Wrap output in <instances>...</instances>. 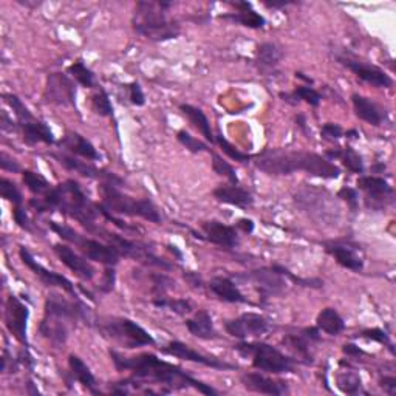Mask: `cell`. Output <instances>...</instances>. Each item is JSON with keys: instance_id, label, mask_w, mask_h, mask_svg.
Here are the masks:
<instances>
[{"instance_id": "ee69618b", "label": "cell", "mask_w": 396, "mask_h": 396, "mask_svg": "<svg viewBox=\"0 0 396 396\" xmlns=\"http://www.w3.org/2000/svg\"><path fill=\"white\" fill-rule=\"evenodd\" d=\"M212 167L215 170V174L226 177L232 184H239V177L236 174V170L232 169V166L228 163V161H224L217 154H212Z\"/></svg>"}, {"instance_id": "44dd1931", "label": "cell", "mask_w": 396, "mask_h": 396, "mask_svg": "<svg viewBox=\"0 0 396 396\" xmlns=\"http://www.w3.org/2000/svg\"><path fill=\"white\" fill-rule=\"evenodd\" d=\"M163 352L170 355V356L184 359V361L202 364V365L211 367V368H217V370H232V368H237L236 365L224 363V361H222V359H219V358L204 356L202 353H198L197 350H194V348H191L189 345L183 344V342H178V340L170 342L167 347L163 348Z\"/></svg>"}, {"instance_id": "ab89813d", "label": "cell", "mask_w": 396, "mask_h": 396, "mask_svg": "<svg viewBox=\"0 0 396 396\" xmlns=\"http://www.w3.org/2000/svg\"><path fill=\"white\" fill-rule=\"evenodd\" d=\"M154 305L158 308H167L170 311H174L177 314H187L192 311L191 302H187L184 299H169V297H155Z\"/></svg>"}, {"instance_id": "91938a15", "label": "cell", "mask_w": 396, "mask_h": 396, "mask_svg": "<svg viewBox=\"0 0 396 396\" xmlns=\"http://www.w3.org/2000/svg\"><path fill=\"white\" fill-rule=\"evenodd\" d=\"M237 226L243 231V232H246V234H251L254 231V222L253 220H249V219H240L237 222Z\"/></svg>"}, {"instance_id": "6da1fadb", "label": "cell", "mask_w": 396, "mask_h": 396, "mask_svg": "<svg viewBox=\"0 0 396 396\" xmlns=\"http://www.w3.org/2000/svg\"><path fill=\"white\" fill-rule=\"evenodd\" d=\"M110 358L116 370L132 372L130 380L116 382V389L112 390L113 393L127 395L130 393V387H133L135 390H141L144 385H147V382H155L157 385L166 387L169 392L194 389L203 395H219V392L208 384H203L191 375H187L182 367L166 363L152 353L124 356L116 350H110Z\"/></svg>"}, {"instance_id": "74e56055", "label": "cell", "mask_w": 396, "mask_h": 396, "mask_svg": "<svg viewBox=\"0 0 396 396\" xmlns=\"http://www.w3.org/2000/svg\"><path fill=\"white\" fill-rule=\"evenodd\" d=\"M336 381L339 389L348 395H356L363 389L361 377H359V375L355 372H342L338 375Z\"/></svg>"}, {"instance_id": "816d5d0a", "label": "cell", "mask_w": 396, "mask_h": 396, "mask_svg": "<svg viewBox=\"0 0 396 396\" xmlns=\"http://www.w3.org/2000/svg\"><path fill=\"white\" fill-rule=\"evenodd\" d=\"M129 98H130V103L133 105L141 107V105L146 104V96H144L142 88L138 83H132L129 85Z\"/></svg>"}, {"instance_id": "7a4b0ae2", "label": "cell", "mask_w": 396, "mask_h": 396, "mask_svg": "<svg viewBox=\"0 0 396 396\" xmlns=\"http://www.w3.org/2000/svg\"><path fill=\"white\" fill-rule=\"evenodd\" d=\"M30 206L36 212L59 211L67 217L76 220L80 226L92 234H96L99 228L96 223V219L101 215L99 204L88 200V197L75 179H67V182L55 186L45 197L31 198Z\"/></svg>"}, {"instance_id": "6f0895ef", "label": "cell", "mask_w": 396, "mask_h": 396, "mask_svg": "<svg viewBox=\"0 0 396 396\" xmlns=\"http://www.w3.org/2000/svg\"><path fill=\"white\" fill-rule=\"evenodd\" d=\"M0 127H2L4 132H13L17 127V123H13V120L6 115V112H2V121H0Z\"/></svg>"}, {"instance_id": "f1b7e54d", "label": "cell", "mask_w": 396, "mask_h": 396, "mask_svg": "<svg viewBox=\"0 0 396 396\" xmlns=\"http://www.w3.org/2000/svg\"><path fill=\"white\" fill-rule=\"evenodd\" d=\"M352 103L355 107V113L359 120L368 123L370 125H381L384 121V113L380 109V105L373 103L370 98H365L363 95H353Z\"/></svg>"}, {"instance_id": "f35d334b", "label": "cell", "mask_w": 396, "mask_h": 396, "mask_svg": "<svg viewBox=\"0 0 396 396\" xmlns=\"http://www.w3.org/2000/svg\"><path fill=\"white\" fill-rule=\"evenodd\" d=\"M68 73L73 76L80 85H84L85 88H92L95 85L93 71L87 68L83 61H78V62H75V64H71L68 67Z\"/></svg>"}, {"instance_id": "7402d4cb", "label": "cell", "mask_w": 396, "mask_h": 396, "mask_svg": "<svg viewBox=\"0 0 396 396\" xmlns=\"http://www.w3.org/2000/svg\"><path fill=\"white\" fill-rule=\"evenodd\" d=\"M240 381L248 392L271 396H282L290 393V387H288L285 381H276L260 373H243L240 376Z\"/></svg>"}, {"instance_id": "4dcf8cb0", "label": "cell", "mask_w": 396, "mask_h": 396, "mask_svg": "<svg viewBox=\"0 0 396 396\" xmlns=\"http://www.w3.org/2000/svg\"><path fill=\"white\" fill-rule=\"evenodd\" d=\"M186 327L192 336L204 340H212L219 338L217 330L214 328V322L211 314L206 310L195 313V316L186 321Z\"/></svg>"}, {"instance_id": "9c48e42d", "label": "cell", "mask_w": 396, "mask_h": 396, "mask_svg": "<svg viewBox=\"0 0 396 396\" xmlns=\"http://www.w3.org/2000/svg\"><path fill=\"white\" fill-rule=\"evenodd\" d=\"M98 330L105 338L115 340L124 348H138L144 345H155V339L137 322L127 318H103L96 323Z\"/></svg>"}, {"instance_id": "60d3db41", "label": "cell", "mask_w": 396, "mask_h": 396, "mask_svg": "<svg viewBox=\"0 0 396 396\" xmlns=\"http://www.w3.org/2000/svg\"><path fill=\"white\" fill-rule=\"evenodd\" d=\"M281 96L291 98V99H296V101H305L313 107H318L322 101L321 93L318 92V90H314L313 87H297L291 95H281Z\"/></svg>"}, {"instance_id": "11a10c76", "label": "cell", "mask_w": 396, "mask_h": 396, "mask_svg": "<svg viewBox=\"0 0 396 396\" xmlns=\"http://www.w3.org/2000/svg\"><path fill=\"white\" fill-rule=\"evenodd\" d=\"M0 166H2L4 170H10V172H19L21 170V166L17 165V161L11 157H8L5 152H2V155H0Z\"/></svg>"}, {"instance_id": "7dc6e473", "label": "cell", "mask_w": 396, "mask_h": 396, "mask_svg": "<svg viewBox=\"0 0 396 396\" xmlns=\"http://www.w3.org/2000/svg\"><path fill=\"white\" fill-rule=\"evenodd\" d=\"M152 282H154V288H152V291L157 297H165L166 291L170 290L175 285V282L172 278L165 276V274H152Z\"/></svg>"}, {"instance_id": "6125c7cd", "label": "cell", "mask_w": 396, "mask_h": 396, "mask_svg": "<svg viewBox=\"0 0 396 396\" xmlns=\"http://www.w3.org/2000/svg\"><path fill=\"white\" fill-rule=\"evenodd\" d=\"M288 5H291V2H265V6L268 8H285Z\"/></svg>"}, {"instance_id": "52a82bcc", "label": "cell", "mask_w": 396, "mask_h": 396, "mask_svg": "<svg viewBox=\"0 0 396 396\" xmlns=\"http://www.w3.org/2000/svg\"><path fill=\"white\" fill-rule=\"evenodd\" d=\"M48 226L53 232H56L62 240L75 245L80 253L84 254V257L95 260V262H99L105 266H115L120 262L121 253L115 246L109 245V243H103L95 239L80 236V234L76 232L73 228L58 222H50Z\"/></svg>"}, {"instance_id": "681fc988", "label": "cell", "mask_w": 396, "mask_h": 396, "mask_svg": "<svg viewBox=\"0 0 396 396\" xmlns=\"http://www.w3.org/2000/svg\"><path fill=\"white\" fill-rule=\"evenodd\" d=\"M321 135H322V138H323V140L335 141V140H339V138L342 137V135H344V130H342V127H340L339 124L327 123V124H323V125H322Z\"/></svg>"}, {"instance_id": "94428289", "label": "cell", "mask_w": 396, "mask_h": 396, "mask_svg": "<svg viewBox=\"0 0 396 396\" xmlns=\"http://www.w3.org/2000/svg\"><path fill=\"white\" fill-rule=\"evenodd\" d=\"M342 350H344V353H347V355H363V350L353 344H347Z\"/></svg>"}, {"instance_id": "f5cc1de1", "label": "cell", "mask_w": 396, "mask_h": 396, "mask_svg": "<svg viewBox=\"0 0 396 396\" xmlns=\"http://www.w3.org/2000/svg\"><path fill=\"white\" fill-rule=\"evenodd\" d=\"M13 217H14V222L19 224L22 229L31 231L30 219H28V215H26V212H25V209L22 208V206H16L14 211H13Z\"/></svg>"}, {"instance_id": "f6af8a7d", "label": "cell", "mask_w": 396, "mask_h": 396, "mask_svg": "<svg viewBox=\"0 0 396 396\" xmlns=\"http://www.w3.org/2000/svg\"><path fill=\"white\" fill-rule=\"evenodd\" d=\"M215 141H217L220 149L223 150V154H226L229 158L236 160V161H240V163H246V161L251 160V157L248 154H243V152H240L237 147H234L226 138L222 137V135H217V138H215Z\"/></svg>"}, {"instance_id": "cb8c5ba5", "label": "cell", "mask_w": 396, "mask_h": 396, "mask_svg": "<svg viewBox=\"0 0 396 396\" xmlns=\"http://www.w3.org/2000/svg\"><path fill=\"white\" fill-rule=\"evenodd\" d=\"M202 229L204 232L206 239H208L214 245H219L223 248H236L239 245V236L236 228L228 226L217 220H209L202 223Z\"/></svg>"}, {"instance_id": "277c9868", "label": "cell", "mask_w": 396, "mask_h": 396, "mask_svg": "<svg viewBox=\"0 0 396 396\" xmlns=\"http://www.w3.org/2000/svg\"><path fill=\"white\" fill-rule=\"evenodd\" d=\"M79 321L90 322V310L79 299L68 301L58 293H51L45 299V313L39 325L41 335L53 345H64L71 328Z\"/></svg>"}, {"instance_id": "83f0119b", "label": "cell", "mask_w": 396, "mask_h": 396, "mask_svg": "<svg viewBox=\"0 0 396 396\" xmlns=\"http://www.w3.org/2000/svg\"><path fill=\"white\" fill-rule=\"evenodd\" d=\"M209 290L220 301L228 303H249V301L239 290V286L228 277H214L209 282Z\"/></svg>"}, {"instance_id": "ba28073f", "label": "cell", "mask_w": 396, "mask_h": 396, "mask_svg": "<svg viewBox=\"0 0 396 396\" xmlns=\"http://www.w3.org/2000/svg\"><path fill=\"white\" fill-rule=\"evenodd\" d=\"M234 348L243 358H253V365L257 370L274 375L294 373L296 359L283 355L265 342H241Z\"/></svg>"}, {"instance_id": "4fadbf2b", "label": "cell", "mask_w": 396, "mask_h": 396, "mask_svg": "<svg viewBox=\"0 0 396 396\" xmlns=\"http://www.w3.org/2000/svg\"><path fill=\"white\" fill-rule=\"evenodd\" d=\"M45 101L61 107H73L76 110V85L64 73H51L43 90Z\"/></svg>"}, {"instance_id": "ffe728a7", "label": "cell", "mask_w": 396, "mask_h": 396, "mask_svg": "<svg viewBox=\"0 0 396 396\" xmlns=\"http://www.w3.org/2000/svg\"><path fill=\"white\" fill-rule=\"evenodd\" d=\"M19 254H21L22 262H24L26 266H28L36 276H38V277L41 278L43 285L61 288V290H64L66 293H68L71 297H75V299H76L78 294H76V290H75V285L71 283L67 277L61 276V274H58V273H55V271H50V269L43 268L41 264L36 262L30 251L26 249L25 246H21Z\"/></svg>"}, {"instance_id": "1f68e13d", "label": "cell", "mask_w": 396, "mask_h": 396, "mask_svg": "<svg viewBox=\"0 0 396 396\" xmlns=\"http://www.w3.org/2000/svg\"><path fill=\"white\" fill-rule=\"evenodd\" d=\"M68 365H70V370H71V375H73L75 380L83 385L85 387V389L88 392H92V393H99L96 390V380H95V376L93 373L90 372V368L87 367V364L80 359L79 356L76 355H70L68 356Z\"/></svg>"}, {"instance_id": "e0dca14e", "label": "cell", "mask_w": 396, "mask_h": 396, "mask_svg": "<svg viewBox=\"0 0 396 396\" xmlns=\"http://www.w3.org/2000/svg\"><path fill=\"white\" fill-rule=\"evenodd\" d=\"M30 310L22 303L16 296H10L5 303V325L8 331L21 342L22 345L28 347V338H26V322H28Z\"/></svg>"}, {"instance_id": "d6986e66", "label": "cell", "mask_w": 396, "mask_h": 396, "mask_svg": "<svg viewBox=\"0 0 396 396\" xmlns=\"http://www.w3.org/2000/svg\"><path fill=\"white\" fill-rule=\"evenodd\" d=\"M51 157L58 160V163L61 166H64L68 170H73V172L83 175V177L101 179L103 183H109L116 187H118V184H123V179L118 175H115L113 172H107V170L99 169L90 163H85V161H79L75 157H70L66 154H51Z\"/></svg>"}, {"instance_id": "484cf974", "label": "cell", "mask_w": 396, "mask_h": 396, "mask_svg": "<svg viewBox=\"0 0 396 396\" xmlns=\"http://www.w3.org/2000/svg\"><path fill=\"white\" fill-rule=\"evenodd\" d=\"M58 144H59V147L68 150L70 154L83 157L85 160L96 161L101 158L93 144L90 142L87 138H84L83 135H79L78 132H71V130L66 132V135L62 137V140Z\"/></svg>"}, {"instance_id": "603a6c76", "label": "cell", "mask_w": 396, "mask_h": 396, "mask_svg": "<svg viewBox=\"0 0 396 396\" xmlns=\"http://www.w3.org/2000/svg\"><path fill=\"white\" fill-rule=\"evenodd\" d=\"M53 249H55V253L59 257L61 262L64 264L68 269H71V271H73L78 277L83 278V281L90 282L95 277L96 269L93 268L92 264L87 262V257L79 256L70 246L62 245V243H56V245H53Z\"/></svg>"}, {"instance_id": "9f6ffc18", "label": "cell", "mask_w": 396, "mask_h": 396, "mask_svg": "<svg viewBox=\"0 0 396 396\" xmlns=\"http://www.w3.org/2000/svg\"><path fill=\"white\" fill-rule=\"evenodd\" d=\"M380 387L387 395L396 393V380L393 376H384L380 380Z\"/></svg>"}, {"instance_id": "4316f807", "label": "cell", "mask_w": 396, "mask_h": 396, "mask_svg": "<svg viewBox=\"0 0 396 396\" xmlns=\"http://www.w3.org/2000/svg\"><path fill=\"white\" fill-rule=\"evenodd\" d=\"M214 197L222 203L237 206V208H241V209H246V208H249V206H253V203H254L253 195H251L246 189L240 187L239 184L220 186L214 191Z\"/></svg>"}, {"instance_id": "8fae6325", "label": "cell", "mask_w": 396, "mask_h": 396, "mask_svg": "<svg viewBox=\"0 0 396 396\" xmlns=\"http://www.w3.org/2000/svg\"><path fill=\"white\" fill-rule=\"evenodd\" d=\"M96 236L99 239L105 240L107 243H109V245L115 246L116 249L120 251L121 256H124V257L138 260V262H141L144 265L158 266L161 269H170V268H172V266H170L166 262V260L160 259L158 256H155L154 253H152V251L146 245H141V243H138V241H133V240H129V239H125L123 236H118V234L107 231V229H104L101 226L98 228Z\"/></svg>"}, {"instance_id": "db71d44e", "label": "cell", "mask_w": 396, "mask_h": 396, "mask_svg": "<svg viewBox=\"0 0 396 396\" xmlns=\"http://www.w3.org/2000/svg\"><path fill=\"white\" fill-rule=\"evenodd\" d=\"M101 291L103 293H110L115 288V271L112 268H107L103 276V282H101Z\"/></svg>"}, {"instance_id": "ac0fdd59", "label": "cell", "mask_w": 396, "mask_h": 396, "mask_svg": "<svg viewBox=\"0 0 396 396\" xmlns=\"http://www.w3.org/2000/svg\"><path fill=\"white\" fill-rule=\"evenodd\" d=\"M338 61L350 71H353L359 79H363L367 84L380 88H390L393 85V80L389 75H385L381 68L367 64L364 61H359L352 56H339Z\"/></svg>"}, {"instance_id": "d590c367", "label": "cell", "mask_w": 396, "mask_h": 396, "mask_svg": "<svg viewBox=\"0 0 396 396\" xmlns=\"http://www.w3.org/2000/svg\"><path fill=\"white\" fill-rule=\"evenodd\" d=\"M283 58V51L276 43L265 42L257 47V62L262 67L274 68Z\"/></svg>"}, {"instance_id": "7bdbcfd3", "label": "cell", "mask_w": 396, "mask_h": 396, "mask_svg": "<svg viewBox=\"0 0 396 396\" xmlns=\"http://www.w3.org/2000/svg\"><path fill=\"white\" fill-rule=\"evenodd\" d=\"M0 194H2V197L5 198V200L11 202L14 206H22L24 198H22L21 191L8 178L0 179Z\"/></svg>"}, {"instance_id": "7c38bea8", "label": "cell", "mask_w": 396, "mask_h": 396, "mask_svg": "<svg viewBox=\"0 0 396 396\" xmlns=\"http://www.w3.org/2000/svg\"><path fill=\"white\" fill-rule=\"evenodd\" d=\"M358 187L365 194L367 208L373 211L385 209L393 203V187L381 177H361L358 178Z\"/></svg>"}, {"instance_id": "5bb4252c", "label": "cell", "mask_w": 396, "mask_h": 396, "mask_svg": "<svg viewBox=\"0 0 396 396\" xmlns=\"http://www.w3.org/2000/svg\"><path fill=\"white\" fill-rule=\"evenodd\" d=\"M282 342L290 352H293L296 361L299 358V361L303 364H313L314 348H316L318 342H321L319 328L310 327L301 330L299 333H290V335H285Z\"/></svg>"}, {"instance_id": "5b68a950", "label": "cell", "mask_w": 396, "mask_h": 396, "mask_svg": "<svg viewBox=\"0 0 396 396\" xmlns=\"http://www.w3.org/2000/svg\"><path fill=\"white\" fill-rule=\"evenodd\" d=\"M172 6L170 2H149V0H140L135 5L133 13V30L142 38L154 42H163L175 39L179 34V25L169 19L166 10Z\"/></svg>"}, {"instance_id": "836d02e7", "label": "cell", "mask_w": 396, "mask_h": 396, "mask_svg": "<svg viewBox=\"0 0 396 396\" xmlns=\"http://www.w3.org/2000/svg\"><path fill=\"white\" fill-rule=\"evenodd\" d=\"M316 327L330 336H338L345 330V322L335 308H323L318 314Z\"/></svg>"}, {"instance_id": "b9f144b4", "label": "cell", "mask_w": 396, "mask_h": 396, "mask_svg": "<svg viewBox=\"0 0 396 396\" xmlns=\"http://www.w3.org/2000/svg\"><path fill=\"white\" fill-rule=\"evenodd\" d=\"M92 107H93V112L99 116H112L113 115V107L110 103V98L103 88L92 96Z\"/></svg>"}, {"instance_id": "be15d7a7", "label": "cell", "mask_w": 396, "mask_h": 396, "mask_svg": "<svg viewBox=\"0 0 396 396\" xmlns=\"http://www.w3.org/2000/svg\"><path fill=\"white\" fill-rule=\"evenodd\" d=\"M167 248H169L170 251H172V253H174L175 256H178V259H182V253H179V251L177 249V246H172V245H169Z\"/></svg>"}, {"instance_id": "680465c9", "label": "cell", "mask_w": 396, "mask_h": 396, "mask_svg": "<svg viewBox=\"0 0 396 396\" xmlns=\"http://www.w3.org/2000/svg\"><path fill=\"white\" fill-rule=\"evenodd\" d=\"M184 278H186V281H187L189 283H191L194 288H198V290H202V288H203L202 277L198 276L197 273H191V271L184 273Z\"/></svg>"}, {"instance_id": "3957f363", "label": "cell", "mask_w": 396, "mask_h": 396, "mask_svg": "<svg viewBox=\"0 0 396 396\" xmlns=\"http://www.w3.org/2000/svg\"><path fill=\"white\" fill-rule=\"evenodd\" d=\"M254 166L266 175H291L301 170L325 179H336L340 175V169L328 158L301 150L265 149L254 157Z\"/></svg>"}, {"instance_id": "c3c4849f", "label": "cell", "mask_w": 396, "mask_h": 396, "mask_svg": "<svg viewBox=\"0 0 396 396\" xmlns=\"http://www.w3.org/2000/svg\"><path fill=\"white\" fill-rule=\"evenodd\" d=\"M338 197L342 198V200H345L347 204L350 206V209H352L353 212L358 211V206H359V197H358V192H356V189H352V187H347L344 186L340 189V191L338 192Z\"/></svg>"}, {"instance_id": "d4e9b609", "label": "cell", "mask_w": 396, "mask_h": 396, "mask_svg": "<svg viewBox=\"0 0 396 396\" xmlns=\"http://www.w3.org/2000/svg\"><path fill=\"white\" fill-rule=\"evenodd\" d=\"M325 251L336 259V262L344 266L347 269H352V271H361L364 268V260L359 256L358 249L353 248L348 243L342 241H328L325 243Z\"/></svg>"}, {"instance_id": "f546056e", "label": "cell", "mask_w": 396, "mask_h": 396, "mask_svg": "<svg viewBox=\"0 0 396 396\" xmlns=\"http://www.w3.org/2000/svg\"><path fill=\"white\" fill-rule=\"evenodd\" d=\"M232 5L236 6L239 11L220 16L222 19H229V21H234V22L243 25V26H248V28H254V30L264 28L265 24H266L265 17L260 16L259 13H256L253 10V5H251L249 2H234Z\"/></svg>"}, {"instance_id": "f907efd6", "label": "cell", "mask_w": 396, "mask_h": 396, "mask_svg": "<svg viewBox=\"0 0 396 396\" xmlns=\"http://www.w3.org/2000/svg\"><path fill=\"white\" fill-rule=\"evenodd\" d=\"M361 338H365V339H372V340H376V342H380V344H384L387 347H390V350L393 352V348H392V342L389 339V336L385 335V333L380 328H373V330H365L363 331L361 335H359Z\"/></svg>"}, {"instance_id": "2e32d148", "label": "cell", "mask_w": 396, "mask_h": 396, "mask_svg": "<svg viewBox=\"0 0 396 396\" xmlns=\"http://www.w3.org/2000/svg\"><path fill=\"white\" fill-rule=\"evenodd\" d=\"M228 335L237 339H246L249 336L260 338L269 330V322L262 314L245 313L241 316L224 322Z\"/></svg>"}, {"instance_id": "8d00e7d4", "label": "cell", "mask_w": 396, "mask_h": 396, "mask_svg": "<svg viewBox=\"0 0 396 396\" xmlns=\"http://www.w3.org/2000/svg\"><path fill=\"white\" fill-rule=\"evenodd\" d=\"M22 179L25 186L28 187L34 195L45 197L53 189V186L47 182V179H45L42 175L33 172V170H24Z\"/></svg>"}, {"instance_id": "e575fe53", "label": "cell", "mask_w": 396, "mask_h": 396, "mask_svg": "<svg viewBox=\"0 0 396 396\" xmlns=\"http://www.w3.org/2000/svg\"><path fill=\"white\" fill-rule=\"evenodd\" d=\"M327 157L331 160H340L348 170L355 174L364 172V161L363 157L358 154L353 147H339L336 150H327Z\"/></svg>"}, {"instance_id": "8992f818", "label": "cell", "mask_w": 396, "mask_h": 396, "mask_svg": "<svg viewBox=\"0 0 396 396\" xmlns=\"http://www.w3.org/2000/svg\"><path fill=\"white\" fill-rule=\"evenodd\" d=\"M99 195H101L103 208L110 214L129 215V217H141L152 223H161V215L157 206L152 203L149 198H133L118 191V187L101 183L98 187Z\"/></svg>"}, {"instance_id": "30bf717a", "label": "cell", "mask_w": 396, "mask_h": 396, "mask_svg": "<svg viewBox=\"0 0 396 396\" xmlns=\"http://www.w3.org/2000/svg\"><path fill=\"white\" fill-rule=\"evenodd\" d=\"M4 98L16 115L17 129L22 132L25 144H28V146H36L38 142L55 144V135H53L48 125L43 121L34 118L28 107L19 98L11 93H5Z\"/></svg>"}, {"instance_id": "e7e4bbea", "label": "cell", "mask_w": 396, "mask_h": 396, "mask_svg": "<svg viewBox=\"0 0 396 396\" xmlns=\"http://www.w3.org/2000/svg\"><path fill=\"white\" fill-rule=\"evenodd\" d=\"M347 137L348 138H358V132L356 130H350V132H347Z\"/></svg>"}, {"instance_id": "bcb514c9", "label": "cell", "mask_w": 396, "mask_h": 396, "mask_svg": "<svg viewBox=\"0 0 396 396\" xmlns=\"http://www.w3.org/2000/svg\"><path fill=\"white\" fill-rule=\"evenodd\" d=\"M177 138H178V141L182 142L187 150H191L192 154H198V152H206V150H208V146H206L203 141L194 138L192 135L187 133L186 130H179L177 133Z\"/></svg>"}, {"instance_id": "d6a6232c", "label": "cell", "mask_w": 396, "mask_h": 396, "mask_svg": "<svg viewBox=\"0 0 396 396\" xmlns=\"http://www.w3.org/2000/svg\"><path fill=\"white\" fill-rule=\"evenodd\" d=\"M179 110L183 112V115L189 120V123H191L206 140L211 142L215 141L212 130H211V123L208 120V116L203 113L202 109H197V107L189 105V104H182L179 105Z\"/></svg>"}, {"instance_id": "9a60e30c", "label": "cell", "mask_w": 396, "mask_h": 396, "mask_svg": "<svg viewBox=\"0 0 396 396\" xmlns=\"http://www.w3.org/2000/svg\"><path fill=\"white\" fill-rule=\"evenodd\" d=\"M246 278L254 283L264 301H268L273 296H281L286 290V278L278 269V265L254 269L246 274Z\"/></svg>"}]
</instances>
